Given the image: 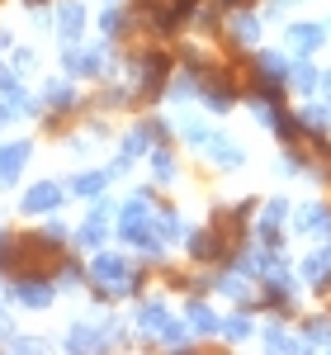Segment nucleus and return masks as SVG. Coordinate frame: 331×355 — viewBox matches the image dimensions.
Returning a JSON list of instances; mask_svg holds the SVG:
<instances>
[{
    "mask_svg": "<svg viewBox=\"0 0 331 355\" xmlns=\"http://www.w3.org/2000/svg\"><path fill=\"white\" fill-rule=\"evenodd\" d=\"M90 279H95V294H105V299H123V294H138L142 275H133L128 266V256H118V251H95V261H90Z\"/></svg>",
    "mask_w": 331,
    "mask_h": 355,
    "instance_id": "1",
    "label": "nucleus"
},
{
    "mask_svg": "<svg viewBox=\"0 0 331 355\" xmlns=\"http://www.w3.org/2000/svg\"><path fill=\"white\" fill-rule=\"evenodd\" d=\"M10 299L19 303V308L43 313V308H53L57 289H53V279H48L43 270H19V275H15V284H10Z\"/></svg>",
    "mask_w": 331,
    "mask_h": 355,
    "instance_id": "2",
    "label": "nucleus"
},
{
    "mask_svg": "<svg viewBox=\"0 0 331 355\" xmlns=\"http://www.w3.org/2000/svg\"><path fill=\"white\" fill-rule=\"evenodd\" d=\"M62 62H66V71H71V76H90V81H100V76H109V71H114V57H109L105 43H95V48L66 43Z\"/></svg>",
    "mask_w": 331,
    "mask_h": 355,
    "instance_id": "3",
    "label": "nucleus"
},
{
    "mask_svg": "<svg viewBox=\"0 0 331 355\" xmlns=\"http://www.w3.org/2000/svg\"><path fill=\"white\" fill-rule=\"evenodd\" d=\"M166 81H170V57H166V53L133 57V85H138L142 100H156V95L166 90Z\"/></svg>",
    "mask_w": 331,
    "mask_h": 355,
    "instance_id": "4",
    "label": "nucleus"
},
{
    "mask_svg": "<svg viewBox=\"0 0 331 355\" xmlns=\"http://www.w3.org/2000/svg\"><path fill=\"white\" fill-rule=\"evenodd\" d=\"M62 199H66V190H62L57 180H38V185L24 190V204H19V209H24L28 218H43V214H57V209H62Z\"/></svg>",
    "mask_w": 331,
    "mask_h": 355,
    "instance_id": "5",
    "label": "nucleus"
},
{
    "mask_svg": "<svg viewBox=\"0 0 331 355\" xmlns=\"http://www.w3.org/2000/svg\"><path fill=\"white\" fill-rule=\"evenodd\" d=\"M53 28H57V38H62V43H81V33H85V5L62 0V5H57V15H53Z\"/></svg>",
    "mask_w": 331,
    "mask_h": 355,
    "instance_id": "6",
    "label": "nucleus"
},
{
    "mask_svg": "<svg viewBox=\"0 0 331 355\" xmlns=\"http://www.w3.org/2000/svg\"><path fill=\"white\" fill-rule=\"evenodd\" d=\"M109 204H95L90 214H85V223H81V232H76V242L85 246V251H100L105 246V237H109Z\"/></svg>",
    "mask_w": 331,
    "mask_h": 355,
    "instance_id": "7",
    "label": "nucleus"
},
{
    "mask_svg": "<svg viewBox=\"0 0 331 355\" xmlns=\"http://www.w3.org/2000/svg\"><path fill=\"white\" fill-rule=\"evenodd\" d=\"M199 147H204V157H208L213 166H222V171H237V166H242V147H237L227 133H208Z\"/></svg>",
    "mask_w": 331,
    "mask_h": 355,
    "instance_id": "8",
    "label": "nucleus"
},
{
    "mask_svg": "<svg viewBox=\"0 0 331 355\" xmlns=\"http://www.w3.org/2000/svg\"><path fill=\"white\" fill-rule=\"evenodd\" d=\"M28 157H33V142H10V147H0V185H15L19 180V171L28 166Z\"/></svg>",
    "mask_w": 331,
    "mask_h": 355,
    "instance_id": "9",
    "label": "nucleus"
},
{
    "mask_svg": "<svg viewBox=\"0 0 331 355\" xmlns=\"http://www.w3.org/2000/svg\"><path fill=\"white\" fill-rule=\"evenodd\" d=\"M156 137H166V123H138L133 133L123 137V157H128V162H133V157H147Z\"/></svg>",
    "mask_w": 331,
    "mask_h": 355,
    "instance_id": "10",
    "label": "nucleus"
},
{
    "mask_svg": "<svg viewBox=\"0 0 331 355\" xmlns=\"http://www.w3.org/2000/svg\"><path fill=\"white\" fill-rule=\"evenodd\" d=\"M199 95H204V105H208V110H218V114L237 105V90L227 85V76H204V85H199Z\"/></svg>",
    "mask_w": 331,
    "mask_h": 355,
    "instance_id": "11",
    "label": "nucleus"
},
{
    "mask_svg": "<svg viewBox=\"0 0 331 355\" xmlns=\"http://www.w3.org/2000/svg\"><path fill=\"white\" fill-rule=\"evenodd\" d=\"M105 346H109V331L90 327V322H76L66 331V351H105Z\"/></svg>",
    "mask_w": 331,
    "mask_h": 355,
    "instance_id": "12",
    "label": "nucleus"
},
{
    "mask_svg": "<svg viewBox=\"0 0 331 355\" xmlns=\"http://www.w3.org/2000/svg\"><path fill=\"white\" fill-rule=\"evenodd\" d=\"M303 279L312 284V289H327V284H331V246L312 251V256L303 261Z\"/></svg>",
    "mask_w": 331,
    "mask_h": 355,
    "instance_id": "13",
    "label": "nucleus"
},
{
    "mask_svg": "<svg viewBox=\"0 0 331 355\" xmlns=\"http://www.w3.org/2000/svg\"><path fill=\"white\" fill-rule=\"evenodd\" d=\"M43 105H48L53 114H71L81 100H76V90H71L66 81H48V85H43Z\"/></svg>",
    "mask_w": 331,
    "mask_h": 355,
    "instance_id": "14",
    "label": "nucleus"
},
{
    "mask_svg": "<svg viewBox=\"0 0 331 355\" xmlns=\"http://www.w3.org/2000/svg\"><path fill=\"white\" fill-rule=\"evenodd\" d=\"M185 322H190V331H199V336H213V331L222 327V318L208 308V303H199V299L185 308Z\"/></svg>",
    "mask_w": 331,
    "mask_h": 355,
    "instance_id": "15",
    "label": "nucleus"
},
{
    "mask_svg": "<svg viewBox=\"0 0 331 355\" xmlns=\"http://www.w3.org/2000/svg\"><path fill=\"white\" fill-rule=\"evenodd\" d=\"M289 43L298 53H312V48L327 43V24H289Z\"/></svg>",
    "mask_w": 331,
    "mask_h": 355,
    "instance_id": "16",
    "label": "nucleus"
},
{
    "mask_svg": "<svg viewBox=\"0 0 331 355\" xmlns=\"http://www.w3.org/2000/svg\"><path fill=\"white\" fill-rule=\"evenodd\" d=\"M256 76L270 81V85H289V62H284L279 53H260L256 57Z\"/></svg>",
    "mask_w": 331,
    "mask_h": 355,
    "instance_id": "17",
    "label": "nucleus"
},
{
    "mask_svg": "<svg viewBox=\"0 0 331 355\" xmlns=\"http://www.w3.org/2000/svg\"><path fill=\"white\" fill-rule=\"evenodd\" d=\"M109 171H81L76 180H71V194H81V199H95V194H105L109 190Z\"/></svg>",
    "mask_w": 331,
    "mask_h": 355,
    "instance_id": "18",
    "label": "nucleus"
},
{
    "mask_svg": "<svg viewBox=\"0 0 331 355\" xmlns=\"http://www.w3.org/2000/svg\"><path fill=\"white\" fill-rule=\"evenodd\" d=\"M317 81H322V76H317V67H312V62H307V57H298V62H289V85H294V90H317Z\"/></svg>",
    "mask_w": 331,
    "mask_h": 355,
    "instance_id": "19",
    "label": "nucleus"
},
{
    "mask_svg": "<svg viewBox=\"0 0 331 355\" xmlns=\"http://www.w3.org/2000/svg\"><path fill=\"white\" fill-rule=\"evenodd\" d=\"M0 270H24V246L15 232H0Z\"/></svg>",
    "mask_w": 331,
    "mask_h": 355,
    "instance_id": "20",
    "label": "nucleus"
},
{
    "mask_svg": "<svg viewBox=\"0 0 331 355\" xmlns=\"http://www.w3.org/2000/svg\"><path fill=\"white\" fill-rule=\"evenodd\" d=\"M166 322H170V318H166V308H161V303H142V308H138V327L147 331V336H161Z\"/></svg>",
    "mask_w": 331,
    "mask_h": 355,
    "instance_id": "21",
    "label": "nucleus"
},
{
    "mask_svg": "<svg viewBox=\"0 0 331 355\" xmlns=\"http://www.w3.org/2000/svg\"><path fill=\"white\" fill-rule=\"evenodd\" d=\"M298 232H331V209L307 204L303 214H298Z\"/></svg>",
    "mask_w": 331,
    "mask_h": 355,
    "instance_id": "22",
    "label": "nucleus"
},
{
    "mask_svg": "<svg viewBox=\"0 0 331 355\" xmlns=\"http://www.w3.org/2000/svg\"><path fill=\"white\" fill-rule=\"evenodd\" d=\"M152 232H156L161 242H175L185 227H180V218H175V209H161V214H152Z\"/></svg>",
    "mask_w": 331,
    "mask_h": 355,
    "instance_id": "23",
    "label": "nucleus"
},
{
    "mask_svg": "<svg viewBox=\"0 0 331 355\" xmlns=\"http://www.w3.org/2000/svg\"><path fill=\"white\" fill-rule=\"evenodd\" d=\"M152 171H156V185H170L175 180V157L166 147H152Z\"/></svg>",
    "mask_w": 331,
    "mask_h": 355,
    "instance_id": "24",
    "label": "nucleus"
},
{
    "mask_svg": "<svg viewBox=\"0 0 331 355\" xmlns=\"http://www.w3.org/2000/svg\"><path fill=\"white\" fill-rule=\"evenodd\" d=\"M232 38H237V43H256V38H260V19H256V15H237V19H232Z\"/></svg>",
    "mask_w": 331,
    "mask_h": 355,
    "instance_id": "25",
    "label": "nucleus"
},
{
    "mask_svg": "<svg viewBox=\"0 0 331 355\" xmlns=\"http://www.w3.org/2000/svg\"><path fill=\"white\" fill-rule=\"evenodd\" d=\"M100 28H105V38H118V33H128V15L109 5V10L100 15Z\"/></svg>",
    "mask_w": 331,
    "mask_h": 355,
    "instance_id": "26",
    "label": "nucleus"
},
{
    "mask_svg": "<svg viewBox=\"0 0 331 355\" xmlns=\"http://www.w3.org/2000/svg\"><path fill=\"white\" fill-rule=\"evenodd\" d=\"M218 331L227 336V341H247V336H251V318H242V313H237V318H227Z\"/></svg>",
    "mask_w": 331,
    "mask_h": 355,
    "instance_id": "27",
    "label": "nucleus"
},
{
    "mask_svg": "<svg viewBox=\"0 0 331 355\" xmlns=\"http://www.w3.org/2000/svg\"><path fill=\"white\" fill-rule=\"evenodd\" d=\"M331 346V318H317V322H307V346Z\"/></svg>",
    "mask_w": 331,
    "mask_h": 355,
    "instance_id": "28",
    "label": "nucleus"
},
{
    "mask_svg": "<svg viewBox=\"0 0 331 355\" xmlns=\"http://www.w3.org/2000/svg\"><path fill=\"white\" fill-rule=\"evenodd\" d=\"M33 62H38V57L28 53V48H15V62H10V67H15V76H28V71H33Z\"/></svg>",
    "mask_w": 331,
    "mask_h": 355,
    "instance_id": "29",
    "label": "nucleus"
},
{
    "mask_svg": "<svg viewBox=\"0 0 331 355\" xmlns=\"http://www.w3.org/2000/svg\"><path fill=\"white\" fill-rule=\"evenodd\" d=\"M222 294H232V299H247V279H237V275H222Z\"/></svg>",
    "mask_w": 331,
    "mask_h": 355,
    "instance_id": "30",
    "label": "nucleus"
},
{
    "mask_svg": "<svg viewBox=\"0 0 331 355\" xmlns=\"http://www.w3.org/2000/svg\"><path fill=\"white\" fill-rule=\"evenodd\" d=\"M265 346H270V351H289V346H294V341H289V336H284V331H265Z\"/></svg>",
    "mask_w": 331,
    "mask_h": 355,
    "instance_id": "31",
    "label": "nucleus"
},
{
    "mask_svg": "<svg viewBox=\"0 0 331 355\" xmlns=\"http://www.w3.org/2000/svg\"><path fill=\"white\" fill-rule=\"evenodd\" d=\"M10 336H15V322H10V318L0 313V341H10Z\"/></svg>",
    "mask_w": 331,
    "mask_h": 355,
    "instance_id": "32",
    "label": "nucleus"
},
{
    "mask_svg": "<svg viewBox=\"0 0 331 355\" xmlns=\"http://www.w3.org/2000/svg\"><path fill=\"white\" fill-rule=\"evenodd\" d=\"M222 5H242V0H222Z\"/></svg>",
    "mask_w": 331,
    "mask_h": 355,
    "instance_id": "33",
    "label": "nucleus"
},
{
    "mask_svg": "<svg viewBox=\"0 0 331 355\" xmlns=\"http://www.w3.org/2000/svg\"><path fill=\"white\" fill-rule=\"evenodd\" d=\"M105 5H118V0H105Z\"/></svg>",
    "mask_w": 331,
    "mask_h": 355,
    "instance_id": "34",
    "label": "nucleus"
},
{
    "mask_svg": "<svg viewBox=\"0 0 331 355\" xmlns=\"http://www.w3.org/2000/svg\"><path fill=\"white\" fill-rule=\"evenodd\" d=\"M0 71H5V67H0Z\"/></svg>",
    "mask_w": 331,
    "mask_h": 355,
    "instance_id": "35",
    "label": "nucleus"
}]
</instances>
